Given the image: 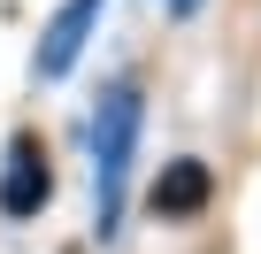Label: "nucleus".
<instances>
[{
	"instance_id": "nucleus-1",
	"label": "nucleus",
	"mask_w": 261,
	"mask_h": 254,
	"mask_svg": "<svg viewBox=\"0 0 261 254\" xmlns=\"http://www.w3.org/2000/svg\"><path fill=\"white\" fill-rule=\"evenodd\" d=\"M139 139H146V85L139 77H115L100 93V108H92V239H115L123 231Z\"/></svg>"
},
{
	"instance_id": "nucleus-2",
	"label": "nucleus",
	"mask_w": 261,
	"mask_h": 254,
	"mask_svg": "<svg viewBox=\"0 0 261 254\" xmlns=\"http://www.w3.org/2000/svg\"><path fill=\"white\" fill-rule=\"evenodd\" d=\"M100 8H108V0H62V8L46 16V31H39V47H31V77H39V85H62V77L85 62V47H92V31H100Z\"/></svg>"
},
{
	"instance_id": "nucleus-3",
	"label": "nucleus",
	"mask_w": 261,
	"mask_h": 254,
	"mask_svg": "<svg viewBox=\"0 0 261 254\" xmlns=\"http://www.w3.org/2000/svg\"><path fill=\"white\" fill-rule=\"evenodd\" d=\"M46 200H54V154L31 131H16L8 154H0V216H8V223H31Z\"/></svg>"
},
{
	"instance_id": "nucleus-4",
	"label": "nucleus",
	"mask_w": 261,
	"mask_h": 254,
	"mask_svg": "<svg viewBox=\"0 0 261 254\" xmlns=\"http://www.w3.org/2000/svg\"><path fill=\"white\" fill-rule=\"evenodd\" d=\"M207 200H215V170H207L200 154H177V162L154 177V200H146V208H154L162 223H192Z\"/></svg>"
},
{
	"instance_id": "nucleus-5",
	"label": "nucleus",
	"mask_w": 261,
	"mask_h": 254,
	"mask_svg": "<svg viewBox=\"0 0 261 254\" xmlns=\"http://www.w3.org/2000/svg\"><path fill=\"white\" fill-rule=\"evenodd\" d=\"M162 8H169V16H177V24H192V16H200V8H207V0H162Z\"/></svg>"
}]
</instances>
